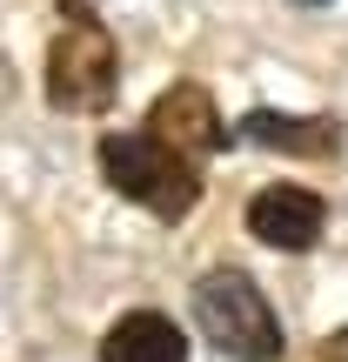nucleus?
I'll use <instances>...</instances> for the list:
<instances>
[{
    "mask_svg": "<svg viewBox=\"0 0 348 362\" xmlns=\"http://www.w3.org/2000/svg\"><path fill=\"white\" fill-rule=\"evenodd\" d=\"M194 322L234 362H282V322L241 269H208L194 282Z\"/></svg>",
    "mask_w": 348,
    "mask_h": 362,
    "instance_id": "2",
    "label": "nucleus"
},
{
    "mask_svg": "<svg viewBox=\"0 0 348 362\" xmlns=\"http://www.w3.org/2000/svg\"><path fill=\"white\" fill-rule=\"evenodd\" d=\"M101 362H188V336L155 309H134L107 329L101 342Z\"/></svg>",
    "mask_w": 348,
    "mask_h": 362,
    "instance_id": "7",
    "label": "nucleus"
},
{
    "mask_svg": "<svg viewBox=\"0 0 348 362\" xmlns=\"http://www.w3.org/2000/svg\"><path fill=\"white\" fill-rule=\"evenodd\" d=\"M114 74H121L114 34H107L80 0H67V27L47 47V101L67 107V115H94V107H107V94H114Z\"/></svg>",
    "mask_w": 348,
    "mask_h": 362,
    "instance_id": "3",
    "label": "nucleus"
},
{
    "mask_svg": "<svg viewBox=\"0 0 348 362\" xmlns=\"http://www.w3.org/2000/svg\"><path fill=\"white\" fill-rule=\"evenodd\" d=\"M328 362H348V329H335V336H328Z\"/></svg>",
    "mask_w": 348,
    "mask_h": 362,
    "instance_id": "8",
    "label": "nucleus"
},
{
    "mask_svg": "<svg viewBox=\"0 0 348 362\" xmlns=\"http://www.w3.org/2000/svg\"><path fill=\"white\" fill-rule=\"evenodd\" d=\"M322 221H328V208H322V194H308V188H261L255 202H248V235L268 242V248H288V255L322 242Z\"/></svg>",
    "mask_w": 348,
    "mask_h": 362,
    "instance_id": "4",
    "label": "nucleus"
},
{
    "mask_svg": "<svg viewBox=\"0 0 348 362\" xmlns=\"http://www.w3.org/2000/svg\"><path fill=\"white\" fill-rule=\"evenodd\" d=\"M101 175L114 194H128V202H141L148 215L161 221H181L194 202H201V175H194V161L168 148L161 134H107L101 141Z\"/></svg>",
    "mask_w": 348,
    "mask_h": 362,
    "instance_id": "1",
    "label": "nucleus"
},
{
    "mask_svg": "<svg viewBox=\"0 0 348 362\" xmlns=\"http://www.w3.org/2000/svg\"><path fill=\"white\" fill-rule=\"evenodd\" d=\"M148 134H161V141L181 148L188 161H201V155H215V148H221V115H215V101H208V88L174 81V88L148 107Z\"/></svg>",
    "mask_w": 348,
    "mask_h": 362,
    "instance_id": "5",
    "label": "nucleus"
},
{
    "mask_svg": "<svg viewBox=\"0 0 348 362\" xmlns=\"http://www.w3.org/2000/svg\"><path fill=\"white\" fill-rule=\"evenodd\" d=\"M241 141H255V148H275V155H308V161H322V155H335L342 148V128L328 115H275V107H255V115H241Z\"/></svg>",
    "mask_w": 348,
    "mask_h": 362,
    "instance_id": "6",
    "label": "nucleus"
},
{
    "mask_svg": "<svg viewBox=\"0 0 348 362\" xmlns=\"http://www.w3.org/2000/svg\"><path fill=\"white\" fill-rule=\"evenodd\" d=\"M308 7H328V0H308Z\"/></svg>",
    "mask_w": 348,
    "mask_h": 362,
    "instance_id": "9",
    "label": "nucleus"
}]
</instances>
